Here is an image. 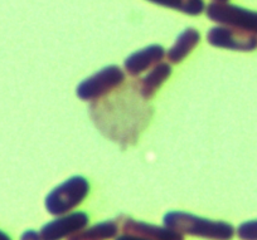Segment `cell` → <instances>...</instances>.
<instances>
[{
  "mask_svg": "<svg viewBox=\"0 0 257 240\" xmlns=\"http://www.w3.org/2000/svg\"><path fill=\"white\" fill-rule=\"evenodd\" d=\"M207 17L219 26L239 29L257 36V12L228 3L213 2L207 7Z\"/></svg>",
  "mask_w": 257,
  "mask_h": 240,
  "instance_id": "cell-5",
  "label": "cell"
},
{
  "mask_svg": "<svg viewBox=\"0 0 257 240\" xmlns=\"http://www.w3.org/2000/svg\"><path fill=\"white\" fill-rule=\"evenodd\" d=\"M143 100L135 85L125 86L110 98L93 103L90 115L106 137L130 145L137 141L152 115V108Z\"/></svg>",
  "mask_w": 257,
  "mask_h": 240,
  "instance_id": "cell-1",
  "label": "cell"
},
{
  "mask_svg": "<svg viewBox=\"0 0 257 240\" xmlns=\"http://www.w3.org/2000/svg\"><path fill=\"white\" fill-rule=\"evenodd\" d=\"M214 2H218V3H227L228 0H214Z\"/></svg>",
  "mask_w": 257,
  "mask_h": 240,
  "instance_id": "cell-18",
  "label": "cell"
},
{
  "mask_svg": "<svg viewBox=\"0 0 257 240\" xmlns=\"http://www.w3.org/2000/svg\"><path fill=\"white\" fill-rule=\"evenodd\" d=\"M170 74H172V67L169 63L162 62V63L157 64L135 85L138 92L144 100H150L157 93L160 86L169 78Z\"/></svg>",
  "mask_w": 257,
  "mask_h": 240,
  "instance_id": "cell-10",
  "label": "cell"
},
{
  "mask_svg": "<svg viewBox=\"0 0 257 240\" xmlns=\"http://www.w3.org/2000/svg\"><path fill=\"white\" fill-rule=\"evenodd\" d=\"M0 240H12V237L7 234L6 231L3 230H0Z\"/></svg>",
  "mask_w": 257,
  "mask_h": 240,
  "instance_id": "cell-17",
  "label": "cell"
},
{
  "mask_svg": "<svg viewBox=\"0 0 257 240\" xmlns=\"http://www.w3.org/2000/svg\"><path fill=\"white\" fill-rule=\"evenodd\" d=\"M21 240H41V236H39V232L34 230H27L22 234Z\"/></svg>",
  "mask_w": 257,
  "mask_h": 240,
  "instance_id": "cell-15",
  "label": "cell"
},
{
  "mask_svg": "<svg viewBox=\"0 0 257 240\" xmlns=\"http://www.w3.org/2000/svg\"><path fill=\"white\" fill-rule=\"evenodd\" d=\"M120 231L117 221L108 220V221L98 222L90 227H85L77 234L72 235L67 240H111L115 239Z\"/></svg>",
  "mask_w": 257,
  "mask_h": 240,
  "instance_id": "cell-12",
  "label": "cell"
},
{
  "mask_svg": "<svg viewBox=\"0 0 257 240\" xmlns=\"http://www.w3.org/2000/svg\"><path fill=\"white\" fill-rule=\"evenodd\" d=\"M164 57L165 49L159 44H152L130 54L123 62V68L130 76L137 77L162 63Z\"/></svg>",
  "mask_w": 257,
  "mask_h": 240,
  "instance_id": "cell-9",
  "label": "cell"
},
{
  "mask_svg": "<svg viewBox=\"0 0 257 240\" xmlns=\"http://www.w3.org/2000/svg\"><path fill=\"white\" fill-rule=\"evenodd\" d=\"M90 191V184L82 176H73L54 187L46 197L47 211L54 216L68 214L82 204Z\"/></svg>",
  "mask_w": 257,
  "mask_h": 240,
  "instance_id": "cell-3",
  "label": "cell"
},
{
  "mask_svg": "<svg viewBox=\"0 0 257 240\" xmlns=\"http://www.w3.org/2000/svg\"><path fill=\"white\" fill-rule=\"evenodd\" d=\"M148 2L182 12L188 16H199L206 8L203 0H148Z\"/></svg>",
  "mask_w": 257,
  "mask_h": 240,
  "instance_id": "cell-13",
  "label": "cell"
},
{
  "mask_svg": "<svg viewBox=\"0 0 257 240\" xmlns=\"http://www.w3.org/2000/svg\"><path fill=\"white\" fill-rule=\"evenodd\" d=\"M90 217L83 211H73L57 216L39 230L41 240H67L72 235L87 227Z\"/></svg>",
  "mask_w": 257,
  "mask_h": 240,
  "instance_id": "cell-6",
  "label": "cell"
},
{
  "mask_svg": "<svg viewBox=\"0 0 257 240\" xmlns=\"http://www.w3.org/2000/svg\"><path fill=\"white\" fill-rule=\"evenodd\" d=\"M207 41L211 46L229 51L251 52L257 48V36L224 26L209 29L207 33Z\"/></svg>",
  "mask_w": 257,
  "mask_h": 240,
  "instance_id": "cell-7",
  "label": "cell"
},
{
  "mask_svg": "<svg viewBox=\"0 0 257 240\" xmlns=\"http://www.w3.org/2000/svg\"><path fill=\"white\" fill-rule=\"evenodd\" d=\"M117 224L122 234L126 235H133V236L144 237L149 240H184V235L169 227L140 221V220H135L125 215H120L117 217Z\"/></svg>",
  "mask_w": 257,
  "mask_h": 240,
  "instance_id": "cell-8",
  "label": "cell"
},
{
  "mask_svg": "<svg viewBox=\"0 0 257 240\" xmlns=\"http://www.w3.org/2000/svg\"><path fill=\"white\" fill-rule=\"evenodd\" d=\"M115 240H149V239H144V237L133 236V235L121 234V235H117V236L115 237Z\"/></svg>",
  "mask_w": 257,
  "mask_h": 240,
  "instance_id": "cell-16",
  "label": "cell"
},
{
  "mask_svg": "<svg viewBox=\"0 0 257 240\" xmlns=\"http://www.w3.org/2000/svg\"><path fill=\"white\" fill-rule=\"evenodd\" d=\"M125 79V72L120 67L107 66L82 81L76 92L82 101L96 102L120 88Z\"/></svg>",
  "mask_w": 257,
  "mask_h": 240,
  "instance_id": "cell-4",
  "label": "cell"
},
{
  "mask_svg": "<svg viewBox=\"0 0 257 240\" xmlns=\"http://www.w3.org/2000/svg\"><path fill=\"white\" fill-rule=\"evenodd\" d=\"M236 232L241 240H257V219L239 224Z\"/></svg>",
  "mask_w": 257,
  "mask_h": 240,
  "instance_id": "cell-14",
  "label": "cell"
},
{
  "mask_svg": "<svg viewBox=\"0 0 257 240\" xmlns=\"http://www.w3.org/2000/svg\"><path fill=\"white\" fill-rule=\"evenodd\" d=\"M201 41V34L194 28H188L183 31L175 39L174 44L167 52V58L170 63L177 64L184 61L190 52L198 46Z\"/></svg>",
  "mask_w": 257,
  "mask_h": 240,
  "instance_id": "cell-11",
  "label": "cell"
},
{
  "mask_svg": "<svg viewBox=\"0 0 257 240\" xmlns=\"http://www.w3.org/2000/svg\"><path fill=\"white\" fill-rule=\"evenodd\" d=\"M164 226L182 235L207 240H231L236 229L233 225L219 220H209L185 211H169L163 217Z\"/></svg>",
  "mask_w": 257,
  "mask_h": 240,
  "instance_id": "cell-2",
  "label": "cell"
}]
</instances>
